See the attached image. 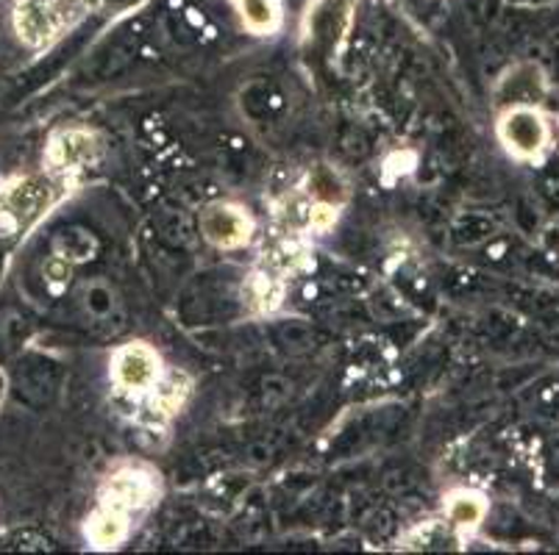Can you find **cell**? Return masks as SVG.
<instances>
[{
	"instance_id": "6da1fadb",
	"label": "cell",
	"mask_w": 559,
	"mask_h": 555,
	"mask_svg": "<svg viewBox=\"0 0 559 555\" xmlns=\"http://www.w3.org/2000/svg\"><path fill=\"white\" fill-rule=\"evenodd\" d=\"M56 201V183L45 176H32L17 181L3 197L0 206V239H9L20 231V226H28L39 214Z\"/></svg>"
},
{
	"instance_id": "7a4b0ae2",
	"label": "cell",
	"mask_w": 559,
	"mask_h": 555,
	"mask_svg": "<svg viewBox=\"0 0 559 555\" xmlns=\"http://www.w3.org/2000/svg\"><path fill=\"white\" fill-rule=\"evenodd\" d=\"M501 140L518 156H535L546 145V122L532 109H512L501 120Z\"/></svg>"
},
{
	"instance_id": "3957f363",
	"label": "cell",
	"mask_w": 559,
	"mask_h": 555,
	"mask_svg": "<svg viewBox=\"0 0 559 555\" xmlns=\"http://www.w3.org/2000/svg\"><path fill=\"white\" fill-rule=\"evenodd\" d=\"M159 375V359L145 345L123 348L115 359V378L126 389H148Z\"/></svg>"
},
{
	"instance_id": "277c9868",
	"label": "cell",
	"mask_w": 559,
	"mask_h": 555,
	"mask_svg": "<svg viewBox=\"0 0 559 555\" xmlns=\"http://www.w3.org/2000/svg\"><path fill=\"white\" fill-rule=\"evenodd\" d=\"M203 237L210 242L221 244V248H234V244H242L251 233V222L242 212L231 206H212L203 212L201 217Z\"/></svg>"
},
{
	"instance_id": "5b68a950",
	"label": "cell",
	"mask_w": 559,
	"mask_h": 555,
	"mask_svg": "<svg viewBox=\"0 0 559 555\" xmlns=\"http://www.w3.org/2000/svg\"><path fill=\"white\" fill-rule=\"evenodd\" d=\"M14 28L25 45L39 48V45L50 43L56 34L53 12L45 7L43 0H20L14 7Z\"/></svg>"
},
{
	"instance_id": "8992f818",
	"label": "cell",
	"mask_w": 559,
	"mask_h": 555,
	"mask_svg": "<svg viewBox=\"0 0 559 555\" xmlns=\"http://www.w3.org/2000/svg\"><path fill=\"white\" fill-rule=\"evenodd\" d=\"M148 495H151V483L142 475H131V472H126V475H117L115 481H111V500L106 503V506L126 514L129 508L140 506L142 500H148Z\"/></svg>"
},
{
	"instance_id": "52a82bcc",
	"label": "cell",
	"mask_w": 559,
	"mask_h": 555,
	"mask_svg": "<svg viewBox=\"0 0 559 555\" xmlns=\"http://www.w3.org/2000/svg\"><path fill=\"white\" fill-rule=\"evenodd\" d=\"M90 153H93L90 134H84V131H68L62 140H56V145L50 147V161L56 167H73L79 161H84Z\"/></svg>"
},
{
	"instance_id": "ba28073f",
	"label": "cell",
	"mask_w": 559,
	"mask_h": 555,
	"mask_svg": "<svg viewBox=\"0 0 559 555\" xmlns=\"http://www.w3.org/2000/svg\"><path fill=\"white\" fill-rule=\"evenodd\" d=\"M126 533V514L117 511V508L106 506L98 517L93 519V528H90V536L100 547H111L123 539Z\"/></svg>"
},
{
	"instance_id": "9c48e42d",
	"label": "cell",
	"mask_w": 559,
	"mask_h": 555,
	"mask_svg": "<svg viewBox=\"0 0 559 555\" xmlns=\"http://www.w3.org/2000/svg\"><path fill=\"white\" fill-rule=\"evenodd\" d=\"M242 9V20L248 23V28L257 31V34H264L276 25L278 14L273 0H237Z\"/></svg>"
},
{
	"instance_id": "30bf717a",
	"label": "cell",
	"mask_w": 559,
	"mask_h": 555,
	"mask_svg": "<svg viewBox=\"0 0 559 555\" xmlns=\"http://www.w3.org/2000/svg\"><path fill=\"white\" fill-rule=\"evenodd\" d=\"M449 514H451V522H454V526L476 528L481 522V517H485V503L474 495H460L451 500Z\"/></svg>"
},
{
	"instance_id": "8fae6325",
	"label": "cell",
	"mask_w": 559,
	"mask_h": 555,
	"mask_svg": "<svg viewBox=\"0 0 559 555\" xmlns=\"http://www.w3.org/2000/svg\"><path fill=\"white\" fill-rule=\"evenodd\" d=\"M181 400H185V386L179 384V378H173V384L165 386V389L156 395V403H159V409L165 411V414H170V411L179 409Z\"/></svg>"
},
{
	"instance_id": "7c38bea8",
	"label": "cell",
	"mask_w": 559,
	"mask_h": 555,
	"mask_svg": "<svg viewBox=\"0 0 559 555\" xmlns=\"http://www.w3.org/2000/svg\"><path fill=\"white\" fill-rule=\"evenodd\" d=\"M45 273H48L53 281H64V278L70 275V264L64 262V258H50L48 267H45Z\"/></svg>"
},
{
	"instance_id": "4fadbf2b",
	"label": "cell",
	"mask_w": 559,
	"mask_h": 555,
	"mask_svg": "<svg viewBox=\"0 0 559 555\" xmlns=\"http://www.w3.org/2000/svg\"><path fill=\"white\" fill-rule=\"evenodd\" d=\"M309 220L314 222V226H320V228H326V226H332V220H334V212L329 206H320V208H314L312 214H309Z\"/></svg>"
}]
</instances>
